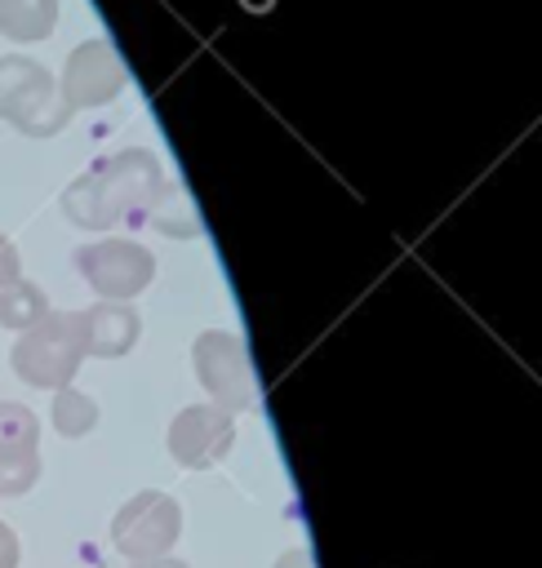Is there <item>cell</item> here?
Instances as JSON below:
<instances>
[{
  "mask_svg": "<svg viewBox=\"0 0 542 568\" xmlns=\"http://www.w3.org/2000/svg\"><path fill=\"white\" fill-rule=\"evenodd\" d=\"M164 195V169L151 151L129 146L107 160H98L84 178H76L62 191V213L80 231H111L116 222L133 217L138 209H151Z\"/></svg>",
  "mask_w": 542,
  "mask_h": 568,
  "instance_id": "1",
  "label": "cell"
},
{
  "mask_svg": "<svg viewBox=\"0 0 542 568\" xmlns=\"http://www.w3.org/2000/svg\"><path fill=\"white\" fill-rule=\"evenodd\" d=\"M80 359H84V346H80V311H49L13 346V373L27 386H40V390L71 386Z\"/></svg>",
  "mask_w": 542,
  "mask_h": 568,
  "instance_id": "2",
  "label": "cell"
},
{
  "mask_svg": "<svg viewBox=\"0 0 542 568\" xmlns=\"http://www.w3.org/2000/svg\"><path fill=\"white\" fill-rule=\"evenodd\" d=\"M0 120L31 138H49L71 120L58 80L31 58H0Z\"/></svg>",
  "mask_w": 542,
  "mask_h": 568,
  "instance_id": "3",
  "label": "cell"
},
{
  "mask_svg": "<svg viewBox=\"0 0 542 568\" xmlns=\"http://www.w3.org/2000/svg\"><path fill=\"white\" fill-rule=\"evenodd\" d=\"M182 532V506L169 497V493H133L116 519H111V541L120 555H129L133 564H147V559H164L173 550Z\"/></svg>",
  "mask_w": 542,
  "mask_h": 568,
  "instance_id": "4",
  "label": "cell"
},
{
  "mask_svg": "<svg viewBox=\"0 0 542 568\" xmlns=\"http://www.w3.org/2000/svg\"><path fill=\"white\" fill-rule=\"evenodd\" d=\"M71 262H76V271L89 280V288L102 302H129V297H138L155 280L151 248L138 244V240H120V235H107L98 244L76 248Z\"/></svg>",
  "mask_w": 542,
  "mask_h": 568,
  "instance_id": "5",
  "label": "cell"
},
{
  "mask_svg": "<svg viewBox=\"0 0 542 568\" xmlns=\"http://www.w3.org/2000/svg\"><path fill=\"white\" fill-rule=\"evenodd\" d=\"M191 364H195V377L213 395L218 408H227L231 417L244 413V408H253L258 386H253L249 355H244V346H240L235 333H227V328L200 333L195 346H191Z\"/></svg>",
  "mask_w": 542,
  "mask_h": 568,
  "instance_id": "6",
  "label": "cell"
},
{
  "mask_svg": "<svg viewBox=\"0 0 542 568\" xmlns=\"http://www.w3.org/2000/svg\"><path fill=\"white\" fill-rule=\"evenodd\" d=\"M124 84H129V71H124L116 44L102 40V36H93V40H84V44H76V49L67 53L58 93H62L67 106L76 111V106H102V102L120 98Z\"/></svg>",
  "mask_w": 542,
  "mask_h": 568,
  "instance_id": "7",
  "label": "cell"
},
{
  "mask_svg": "<svg viewBox=\"0 0 542 568\" xmlns=\"http://www.w3.org/2000/svg\"><path fill=\"white\" fill-rule=\"evenodd\" d=\"M235 444V417L218 404H187L169 426V453L187 470L218 466Z\"/></svg>",
  "mask_w": 542,
  "mask_h": 568,
  "instance_id": "8",
  "label": "cell"
},
{
  "mask_svg": "<svg viewBox=\"0 0 542 568\" xmlns=\"http://www.w3.org/2000/svg\"><path fill=\"white\" fill-rule=\"evenodd\" d=\"M40 479V417L27 404H0V497H22Z\"/></svg>",
  "mask_w": 542,
  "mask_h": 568,
  "instance_id": "9",
  "label": "cell"
},
{
  "mask_svg": "<svg viewBox=\"0 0 542 568\" xmlns=\"http://www.w3.org/2000/svg\"><path fill=\"white\" fill-rule=\"evenodd\" d=\"M138 333H142V320H138V311L129 302H98V306L80 311V346H84V355H98V359L129 355Z\"/></svg>",
  "mask_w": 542,
  "mask_h": 568,
  "instance_id": "10",
  "label": "cell"
},
{
  "mask_svg": "<svg viewBox=\"0 0 542 568\" xmlns=\"http://www.w3.org/2000/svg\"><path fill=\"white\" fill-rule=\"evenodd\" d=\"M58 27V0H0V36L18 44L49 40Z\"/></svg>",
  "mask_w": 542,
  "mask_h": 568,
  "instance_id": "11",
  "label": "cell"
},
{
  "mask_svg": "<svg viewBox=\"0 0 542 568\" xmlns=\"http://www.w3.org/2000/svg\"><path fill=\"white\" fill-rule=\"evenodd\" d=\"M44 315H49V297H44L40 284L13 280V284L0 288V324H4V328L27 333V328H31L36 320H44Z\"/></svg>",
  "mask_w": 542,
  "mask_h": 568,
  "instance_id": "12",
  "label": "cell"
},
{
  "mask_svg": "<svg viewBox=\"0 0 542 568\" xmlns=\"http://www.w3.org/2000/svg\"><path fill=\"white\" fill-rule=\"evenodd\" d=\"M49 417H53V430H58V435L80 439L84 430H93V422H98V404H93V395H84V390H76V386H62V390L53 395Z\"/></svg>",
  "mask_w": 542,
  "mask_h": 568,
  "instance_id": "13",
  "label": "cell"
},
{
  "mask_svg": "<svg viewBox=\"0 0 542 568\" xmlns=\"http://www.w3.org/2000/svg\"><path fill=\"white\" fill-rule=\"evenodd\" d=\"M18 271H22V257H18L13 240H4V235H0V288H4V284H13V280H22Z\"/></svg>",
  "mask_w": 542,
  "mask_h": 568,
  "instance_id": "14",
  "label": "cell"
},
{
  "mask_svg": "<svg viewBox=\"0 0 542 568\" xmlns=\"http://www.w3.org/2000/svg\"><path fill=\"white\" fill-rule=\"evenodd\" d=\"M0 568H18V532L0 524Z\"/></svg>",
  "mask_w": 542,
  "mask_h": 568,
  "instance_id": "15",
  "label": "cell"
},
{
  "mask_svg": "<svg viewBox=\"0 0 542 568\" xmlns=\"http://www.w3.org/2000/svg\"><path fill=\"white\" fill-rule=\"evenodd\" d=\"M133 568H187V564H178V559H147V564H133Z\"/></svg>",
  "mask_w": 542,
  "mask_h": 568,
  "instance_id": "16",
  "label": "cell"
},
{
  "mask_svg": "<svg viewBox=\"0 0 542 568\" xmlns=\"http://www.w3.org/2000/svg\"><path fill=\"white\" fill-rule=\"evenodd\" d=\"M280 568H284V564H280ZM298 568H311V559H307L302 550H298Z\"/></svg>",
  "mask_w": 542,
  "mask_h": 568,
  "instance_id": "17",
  "label": "cell"
}]
</instances>
